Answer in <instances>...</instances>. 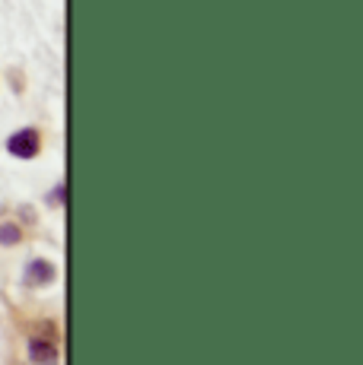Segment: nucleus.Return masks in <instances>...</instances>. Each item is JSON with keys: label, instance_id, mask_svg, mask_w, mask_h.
I'll list each match as a JSON object with an SVG mask.
<instances>
[{"label": "nucleus", "instance_id": "obj_2", "mask_svg": "<svg viewBox=\"0 0 363 365\" xmlns=\"http://www.w3.org/2000/svg\"><path fill=\"white\" fill-rule=\"evenodd\" d=\"M29 353H32V359H39V362H45V365L58 362V349H54V343H48V340H32Z\"/></svg>", "mask_w": 363, "mask_h": 365}, {"label": "nucleus", "instance_id": "obj_4", "mask_svg": "<svg viewBox=\"0 0 363 365\" xmlns=\"http://www.w3.org/2000/svg\"><path fill=\"white\" fill-rule=\"evenodd\" d=\"M16 242H19L16 226H0V245H16Z\"/></svg>", "mask_w": 363, "mask_h": 365}, {"label": "nucleus", "instance_id": "obj_1", "mask_svg": "<svg viewBox=\"0 0 363 365\" xmlns=\"http://www.w3.org/2000/svg\"><path fill=\"white\" fill-rule=\"evenodd\" d=\"M6 150H10L13 156H19V159H32L39 153V133L32 130V128L13 133V137L6 140Z\"/></svg>", "mask_w": 363, "mask_h": 365}, {"label": "nucleus", "instance_id": "obj_3", "mask_svg": "<svg viewBox=\"0 0 363 365\" xmlns=\"http://www.w3.org/2000/svg\"><path fill=\"white\" fill-rule=\"evenodd\" d=\"M51 279H54V267L48 261L29 264V283L32 286H45V283H51Z\"/></svg>", "mask_w": 363, "mask_h": 365}]
</instances>
